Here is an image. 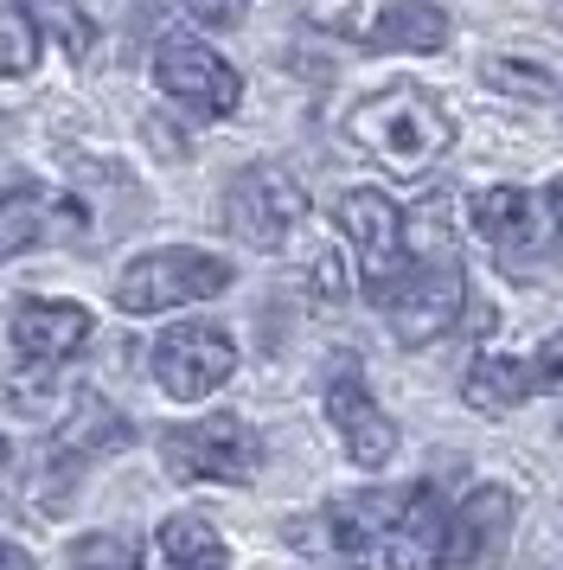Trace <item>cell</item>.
Segmentation results:
<instances>
[{"instance_id":"obj_1","label":"cell","mask_w":563,"mask_h":570,"mask_svg":"<svg viewBox=\"0 0 563 570\" xmlns=\"http://www.w3.org/2000/svg\"><path fill=\"white\" fill-rule=\"evenodd\" d=\"M346 135H353V148L391 167V174H429L435 160L455 148V122H448V109L435 104L429 90H416V83H391L378 97H365V104L346 116Z\"/></svg>"},{"instance_id":"obj_2","label":"cell","mask_w":563,"mask_h":570,"mask_svg":"<svg viewBox=\"0 0 563 570\" xmlns=\"http://www.w3.org/2000/svg\"><path fill=\"white\" fill-rule=\"evenodd\" d=\"M333 551L353 570H416L429 551L409 532V493H353L327 513Z\"/></svg>"},{"instance_id":"obj_3","label":"cell","mask_w":563,"mask_h":570,"mask_svg":"<svg viewBox=\"0 0 563 570\" xmlns=\"http://www.w3.org/2000/svg\"><path fill=\"white\" fill-rule=\"evenodd\" d=\"M372 302L384 308L391 334L404 346H429L461 321L467 308V276L455 269V257H429V263H404L391 283L372 288Z\"/></svg>"},{"instance_id":"obj_4","label":"cell","mask_w":563,"mask_h":570,"mask_svg":"<svg viewBox=\"0 0 563 570\" xmlns=\"http://www.w3.org/2000/svg\"><path fill=\"white\" fill-rule=\"evenodd\" d=\"M474 232L500 250L506 269L557 257L563 244V180H551L544 193H518V186H493L474 199Z\"/></svg>"},{"instance_id":"obj_5","label":"cell","mask_w":563,"mask_h":570,"mask_svg":"<svg viewBox=\"0 0 563 570\" xmlns=\"http://www.w3.org/2000/svg\"><path fill=\"white\" fill-rule=\"evenodd\" d=\"M230 288V263L211 250H148L116 276V308L122 314H160V308H186V302H211Z\"/></svg>"},{"instance_id":"obj_6","label":"cell","mask_w":563,"mask_h":570,"mask_svg":"<svg viewBox=\"0 0 563 570\" xmlns=\"http://www.w3.org/2000/svg\"><path fill=\"white\" fill-rule=\"evenodd\" d=\"M160 462L174 481H250L263 468V442L244 416H199V423H179L160 436Z\"/></svg>"},{"instance_id":"obj_7","label":"cell","mask_w":563,"mask_h":570,"mask_svg":"<svg viewBox=\"0 0 563 570\" xmlns=\"http://www.w3.org/2000/svg\"><path fill=\"white\" fill-rule=\"evenodd\" d=\"M302 218H307V193H302V180L282 174V167H244L225 193V225H230V237H244L250 250H282Z\"/></svg>"},{"instance_id":"obj_8","label":"cell","mask_w":563,"mask_h":570,"mask_svg":"<svg viewBox=\"0 0 563 570\" xmlns=\"http://www.w3.org/2000/svg\"><path fill=\"white\" fill-rule=\"evenodd\" d=\"M512 519H518V500L506 488H474L442 519L435 570H500L512 544Z\"/></svg>"},{"instance_id":"obj_9","label":"cell","mask_w":563,"mask_h":570,"mask_svg":"<svg viewBox=\"0 0 563 570\" xmlns=\"http://www.w3.org/2000/svg\"><path fill=\"white\" fill-rule=\"evenodd\" d=\"M230 372H237V346H230V334H225V327H211V321L167 327L160 346H154V379H160V391L179 397V404L211 397Z\"/></svg>"},{"instance_id":"obj_10","label":"cell","mask_w":563,"mask_h":570,"mask_svg":"<svg viewBox=\"0 0 563 570\" xmlns=\"http://www.w3.org/2000/svg\"><path fill=\"white\" fill-rule=\"evenodd\" d=\"M333 27L365 52H442L448 13L435 0H353L333 13Z\"/></svg>"},{"instance_id":"obj_11","label":"cell","mask_w":563,"mask_h":570,"mask_svg":"<svg viewBox=\"0 0 563 570\" xmlns=\"http://www.w3.org/2000/svg\"><path fill=\"white\" fill-rule=\"evenodd\" d=\"M154 78H160V90L174 104L192 109V116H230L237 97H244V78L211 46H199V39H167L154 52Z\"/></svg>"},{"instance_id":"obj_12","label":"cell","mask_w":563,"mask_h":570,"mask_svg":"<svg viewBox=\"0 0 563 570\" xmlns=\"http://www.w3.org/2000/svg\"><path fill=\"white\" fill-rule=\"evenodd\" d=\"M339 232L358 250V269H365V288L391 283L397 269L409 263V232H404V212L384 199L378 186H353L339 199Z\"/></svg>"},{"instance_id":"obj_13","label":"cell","mask_w":563,"mask_h":570,"mask_svg":"<svg viewBox=\"0 0 563 570\" xmlns=\"http://www.w3.org/2000/svg\"><path fill=\"white\" fill-rule=\"evenodd\" d=\"M327 416H333V430H339V442H346V455H353L358 468H384L397 455V423L384 416V404L365 391V379H358L353 365L333 372Z\"/></svg>"},{"instance_id":"obj_14","label":"cell","mask_w":563,"mask_h":570,"mask_svg":"<svg viewBox=\"0 0 563 570\" xmlns=\"http://www.w3.org/2000/svg\"><path fill=\"white\" fill-rule=\"evenodd\" d=\"M83 340H90V308H77V302H51V295H26V302H13V346H20L26 360L58 365V360H71Z\"/></svg>"},{"instance_id":"obj_15","label":"cell","mask_w":563,"mask_h":570,"mask_svg":"<svg viewBox=\"0 0 563 570\" xmlns=\"http://www.w3.org/2000/svg\"><path fill=\"white\" fill-rule=\"evenodd\" d=\"M537 391V379H532V360H481V365H467V379H461V397L474 404V411H486V416H506V411H518L525 397Z\"/></svg>"},{"instance_id":"obj_16","label":"cell","mask_w":563,"mask_h":570,"mask_svg":"<svg viewBox=\"0 0 563 570\" xmlns=\"http://www.w3.org/2000/svg\"><path fill=\"white\" fill-rule=\"evenodd\" d=\"M160 551H167L174 570H225L230 564V551H225V539L211 532V519H192V513H179V519L160 525Z\"/></svg>"},{"instance_id":"obj_17","label":"cell","mask_w":563,"mask_h":570,"mask_svg":"<svg viewBox=\"0 0 563 570\" xmlns=\"http://www.w3.org/2000/svg\"><path fill=\"white\" fill-rule=\"evenodd\" d=\"M486 83L506 97H525V104H557V78L537 71L532 58H486Z\"/></svg>"},{"instance_id":"obj_18","label":"cell","mask_w":563,"mask_h":570,"mask_svg":"<svg viewBox=\"0 0 563 570\" xmlns=\"http://www.w3.org/2000/svg\"><path fill=\"white\" fill-rule=\"evenodd\" d=\"M46 237V199L39 193H0V257Z\"/></svg>"},{"instance_id":"obj_19","label":"cell","mask_w":563,"mask_h":570,"mask_svg":"<svg viewBox=\"0 0 563 570\" xmlns=\"http://www.w3.org/2000/svg\"><path fill=\"white\" fill-rule=\"evenodd\" d=\"M65 436H71V449H90V455H97V449H122V442H128V423L109 411V404L83 397V404H77V423L65 430Z\"/></svg>"},{"instance_id":"obj_20","label":"cell","mask_w":563,"mask_h":570,"mask_svg":"<svg viewBox=\"0 0 563 570\" xmlns=\"http://www.w3.org/2000/svg\"><path fill=\"white\" fill-rule=\"evenodd\" d=\"M26 20H32V27H51L65 46H71V52H83V46H90V27L77 20V0H26Z\"/></svg>"},{"instance_id":"obj_21","label":"cell","mask_w":563,"mask_h":570,"mask_svg":"<svg viewBox=\"0 0 563 570\" xmlns=\"http://www.w3.org/2000/svg\"><path fill=\"white\" fill-rule=\"evenodd\" d=\"M71 570H141L135 564V544L128 539H77L71 544Z\"/></svg>"},{"instance_id":"obj_22","label":"cell","mask_w":563,"mask_h":570,"mask_svg":"<svg viewBox=\"0 0 563 570\" xmlns=\"http://www.w3.org/2000/svg\"><path fill=\"white\" fill-rule=\"evenodd\" d=\"M39 52V27L26 13H0V71H26Z\"/></svg>"},{"instance_id":"obj_23","label":"cell","mask_w":563,"mask_h":570,"mask_svg":"<svg viewBox=\"0 0 563 570\" xmlns=\"http://www.w3.org/2000/svg\"><path fill=\"white\" fill-rule=\"evenodd\" d=\"M186 13H192L199 27L225 32V27H244V13H250V0H186Z\"/></svg>"},{"instance_id":"obj_24","label":"cell","mask_w":563,"mask_h":570,"mask_svg":"<svg viewBox=\"0 0 563 570\" xmlns=\"http://www.w3.org/2000/svg\"><path fill=\"white\" fill-rule=\"evenodd\" d=\"M532 379H537V391H563V334H551L544 346H537Z\"/></svg>"},{"instance_id":"obj_25","label":"cell","mask_w":563,"mask_h":570,"mask_svg":"<svg viewBox=\"0 0 563 570\" xmlns=\"http://www.w3.org/2000/svg\"><path fill=\"white\" fill-rule=\"evenodd\" d=\"M0 570H39L32 558H26L20 544H0Z\"/></svg>"},{"instance_id":"obj_26","label":"cell","mask_w":563,"mask_h":570,"mask_svg":"<svg viewBox=\"0 0 563 570\" xmlns=\"http://www.w3.org/2000/svg\"><path fill=\"white\" fill-rule=\"evenodd\" d=\"M0 455H7V449H0Z\"/></svg>"}]
</instances>
